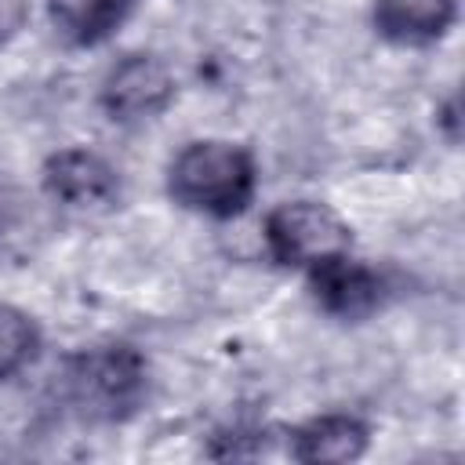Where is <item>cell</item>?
I'll return each instance as SVG.
<instances>
[{
    "label": "cell",
    "mask_w": 465,
    "mask_h": 465,
    "mask_svg": "<svg viewBox=\"0 0 465 465\" xmlns=\"http://www.w3.org/2000/svg\"><path fill=\"white\" fill-rule=\"evenodd\" d=\"M454 22V0H374V29L396 44H429Z\"/></svg>",
    "instance_id": "7"
},
{
    "label": "cell",
    "mask_w": 465,
    "mask_h": 465,
    "mask_svg": "<svg viewBox=\"0 0 465 465\" xmlns=\"http://www.w3.org/2000/svg\"><path fill=\"white\" fill-rule=\"evenodd\" d=\"M36 341L40 338H36L33 320L15 305H0V381L18 374L33 360Z\"/></svg>",
    "instance_id": "10"
},
{
    "label": "cell",
    "mask_w": 465,
    "mask_h": 465,
    "mask_svg": "<svg viewBox=\"0 0 465 465\" xmlns=\"http://www.w3.org/2000/svg\"><path fill=\"white\" fill-rule=\"evenodd\" d=\"M367 447V425L352 414H323L294 432L298 461H352Z\"/></svg>",
    "instance_id": "8"
},
{
    "label": "cell",
    "mask_w": 465,
    "mask_h": 465,
    "mask_svg": "<svg viewBox=\"0 0 465 465\" xmlns=\"http://www.w3.org/2000/svg\"><path fill=\"white\" fill-rule=\"evenodd\" d=\"M171 98H174V76L153 54H127L102 80V109L124 124L163 113Z\"/></svg>",
    "instance_id": "4"
},
{
    "label": "cell",
    "mask_w": 465,
    "mask_h": 465,
    "mask_svg": "<svg viewBox=\"0 0 465 465\" xmlns=\"http://www.w3.org/2000/svg\"><path fill=\"white\" fill-rule=\"evenodd\" d=\"M44 189L65 207H102L116 196V171L91 149H62L44 163Z\"/></svg>",
    "instance_id": "5"
},
{
    "label": "cell",
    "mask_w": 465,
    "mask_h": 465,
    "mask_svg": "<svg viewBox=\"0 0 465 465\" xmlns=\"http://www.w3.org/2000/svg\"><path fill=\"white\" fill-rule=\"evenodd\" d=\"M145 392V360L127 345L73 352L62 367V396L87 421L127 418Z\"/></svg>",
    "instance_id": "2"
},
{
    "label": "cell",
    "mask_w": 465,
    "mask_h": 465,
    "mask_svg": "<svg viewBox=\"0 0 465 465\" xmlns=\"http://www.w3.org/2000/svg\"><path fill=\"white\" fill-rule=\"evenodd\" d=\"M167 193L189 211L232 218L254 196V160L232 142H189L167 167Z\"/></svg>",
    "instance_id": "1"
},
{
    "label": "cell",
    "mask_w": 465,
    "mask_h": 465,
    "mask_svg": "<svg viewBox=\"0 0 465 465\" xmlns=\"http://www.w3.org/2000/svg\"><path fill=\"white\" fill-rule=\"evenodd\" d=\"M349 240H352L349 225L327 203H316V200L280 203L265 218V243L280 265L312 269L334 254H345Z\"/></svg>",
    "instance_id": "3"
},
{
    "label": "cell",
    "mask_w": 465,
    "mask_h": 465,
    "mask_svg": "<svg viewBox=\"0 0 465 465\" xmlns=\"http://www.w3.org/2000/svg\"><path fill=\"white\" fill-rule=\"evenodd\" d=\"M309 287H312V298L327 312L345 316V320H360L381 302L378 272L352 262L349 254H334V258L312 265L309 269Z\"/></svg>",
    "instance_id": "6"
},
{
    "label": "cell",
    "mask_w": 465,
    "mask_h": 465,
    "mask_svg": "<svg viewBox=\"0 0 465 465\" xmlns=\"http://www.w3.org/2000/svg\"><path fill=\"white\" fill-rule=\"evenodd\" d=\"M134 0H47L51 25L73 44H98L105 40Z\"/></svg>",
    "instance_id": "9"
},
{
    "label": "cell",
    "mask_w": 465,
    "mask_h": 465,
    "mask_svg": "<svg viewBox=\"0 0 465 465\" xmlns=\"http://www.w3.org/2000/svg\"><path fill=\"white\" fill-rule=\"evenodd\" d=\"M25 25V0H0V44Z\"/></svg>",
    "instance_id": "11"
}]
</instances>
